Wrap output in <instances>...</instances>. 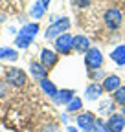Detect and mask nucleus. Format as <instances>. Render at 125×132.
Returning <instances> with one entry per match:
<instances>
[{
    "mask_svg": "<svg viewBox=\"0 0 125 132\" xmlns=\"http://www.w3.org/2000/svg\"><path fill=\"white\" fill-rule=\"evenodd\" d=\"M68 29H70V19H66V16H62V19H57V20H53L48 28H46V31H44V37L46 39H57V37H61L62 33H68Z\"/></svg>",
    "mask_w": 125,
    "mask_h": 132,
    "instance_id": "obj_1",
    "label": "nucleus"
},
{
    "mask_svg": "<svg viewBox=\"0 0 125 132\" xmlns=\"http://www.w3.org/2000/svg\"><path fill=\"white\" fill-rule=\"evenodd\" d=\"M4 81H6V85H11L15 88H22L26 85V73L24 70L20 68H15V66H11V68H7L4 72Z\"/></svg>",
    "mask_w": 125,
    "mask_h": 132,
    "instance_id": "obj_2",
    "label": "nucleus"
},
{
    "mask_svg": "<svg viewBox=\"0 0 125 132\" xmlns=\"http://www.w3.org/2000/svg\"><path fill=\"white\" fill-rule=\"evenodd\" d=\"M85 66L88 68V72L101 70V66H103V53L99 52L98 48H90L88 52L85 53Z\"/></svg>",
    "mask_w": 125,
    "mask_h": 132,
    "instance_id": "obj_3",
    "label": "nucleus"
},
{
    "mask_svg": "<svg viewBox=\"0 0 125 132\" xmlns=\"http://www.w3.org/2000/svg\"><path fill=\"white\" fill-rule=\"evenodd\" d=\"M103 20H105V26L108 29H118L123 22V15L118 7H111V9H107L105 15H103Z\"/></svg>",
    "mask_w": 125,
    "mask_h": 132,
    "instance_id": "obj_4",
    "label": "nucleus"
},
{
    "mask_svg": "<svg viewBox=\"0 0 125 132\" xmlns=\"http://www.w3.org/2000/svg\"><path fill=\"white\" fill-rule=\"evenodd\" d=\"M55 52L62 53V55H68L74 52V35L70 33H62L61 37L55 39Z\"/></svg>",
    "mask_w": 125,
    "mask_h": 132,
    "instance_id": "obj_5",
    "label": "nucleus"
},
{
    "mask_svg": "<svg viewBox=\"0 0 125 132\" xmlns=\"http://www.w3.org/2000/svg\"><path fill=\"white\" fill-rule=\"evenodd\" d=\"M75 123H77V128H79V130L90 132L94 123H96V116H94L92 112H81V114H77Z\"/></svg>",
    "mask_w": 125,
    "mask_h": 132,
    "instance_id": "obj_6",
    "label": "nucleus"
},
{
    "mask_svg": "<svg viewBox=\"0 0 125 132\" xmlns=\"http://www.w3.org/2000/svg\"><path fill=\"white\" fill-rule=\"evenodd\" d=\"M105 125H107L108 132H123L125 130V116L123 114H111Z\"/></svg>",
    "mask_w": 125,
    "mask_h": 132,
    "instance_id": "obj_7",
    "label": "nucleus"
},
{
    "mask_svg": "<svg viewBox=\"0 0 125 132\" xmlns=\"http://www.w3.org/2000/svg\"><path fill=\"white\" fill-rule=\"evenodd\" d=\"M57 61H59L57 52H53V50H50V48H42L41 50V64L44 66L46 70H52L53 66L57 64Z\"/></svg>",
    "mask_w": 125,
    "mask_h": 132,
    "instance_id": "obj_8",
    "label": "nucleus"
},
{
    "mask_svg": "<svg viewBox=\"0 0 125 132\" xmlns=\"http://www.w3.org/2000/svg\"><path fill=\"white\" fill-rule=\"evenodd\" d=\"M74 97H75V92H74L72 88H62V90H57L55 97H52V101L57 103V105H65V106H66Z\"/></svg>",
    "mask_w": 125,
    "mask_h": 132,
    "instance_id": "obj_9",
    "label": "nucleus"
},
{
    "mask_svg": "<svg viewBox=\"0 0 125 132\" xmlns=\"http://www.w3.org/2000/svg\"><path fill=\"white\" fill-rule=\"evenodd\" d=\"M120 86H121V79H120L118 75H107V77L103 79V82H101L103 92H108V94L116 92Z\"/></svg>",
    "mask_w": 125,
    "mask_h": 132,
    "instance_id": "obj_10",
    "label": "nucleus"
},
{
    "mask_svg": "<svg viewBox=\"0 0 125 132\" xmlns=\"http://www.w3.org/2000/svg\"><path fill=\"white\" fill-rule=\"evenodd\" d=\"M101 94H103V88H101L99 82H90L85 90V99L87 101H98L101 97Z\"/></svg>",
    "mask_w": 125,
    "mask_h": 132,
    "instance_id": "obj_11",
    "label": "nucleus"
},
{
    "mask_svg": "<svg viewBox=\"0 0 125 132\" xmlns=\"http://www.w3.org/2000/svg\"><path fill=\"white\" fill-rule=\"evenodd\" d=\"M29 73H31V77L37 79V81H42V79L48 77V70H46L41 62H37V61H33L29 64Z\"/></svg>",
    "mask_w": 125,
    "mask_h": 132,
    "instance_id": "obj_12",
    "label": "nucleus"
},
{
    "mask_svg": "<svg viewBox=\"0 0 125 132\" xmlns=\"http://www.w3.org/2000/svg\"><path fill=\"white\" fill-rule=\"evenodd\" d=\"M90 50V40L85 35H75L74 37V52L77 53H87Z\"/></svg>",
    "mask_w": 125,
    "mask_h": 132,
    "instance_id": "obj_13",
    "label": "nucleus"
},
{
    "mask_svg": "<svg viewBox=\"0 0 125 132\" xmlns=\"http://www.w3.org/2000/svg\"><path fill=\"white\" fill-rule=\"evenodd\" d=\"M111 59L118 66H123L125 64V44H121V46H118V48L112 50V52H111Z\"/></svg>",
    "mask_w": 125,
    "mask_h": 132,
    "instance_id": "obj_14",
    "label": "nucleus"
},
{
    "mask_svg": "<svg viewBox=\"0 0 125 132\" xmlns=\"http://www.w3.org/2000/svg\"><path fill=\"white\" fill-rule=\"evenodd\" d=\"M37 33H39V22H28V24H24V26L20 28L19 35H26V37H31V39H33Z\"/></svg>",
    "mask_w": 125,
    "mask_h": 132,
    "instance_id": "obj_15",
    "label": "nucleus"
},
{
    "mask_svg": "<svg viewBox=\"0 0 125 132\" xmlns=\"http://www.w3.org/2000/svg\"><path fill=\"white\" fill-rule=\"evenodd\" d=\"M39 85H41L42 92H44L46 95H48L50 99H52V97H55V94H57V86L53 85V82H52L48 77H46V79H42V81H39Z\"/></svg>",
    "mask_w": 125,
    "mask_h": 132,
    "instance_id": "obj_16",
    "label": "nucleus"
},
{
    "mask_svg": "<svg viewBox=\"0 0 125 132\" xmlns=\"http://www.w3.org/2000/svg\"><path fill=\"white\" fill-rule=\"evenodd\" d=\"M44 13H46V7L42 4V0H37V2L31 6V9H29V16H31V19H35V20L42 19Z\"/></svg>",
    "mask_w": 125,
    "mask_h": 132,
    "instance_id": "obj_17",
    "label": "nucleus"
},
{
    "mask_svg": "<svg viewBox=\"0 0 125 132\" xmlns=\"http://www.w3.org/2000/svg\"><path fill=\"white\" fill-rule=\"evenodd\" d=\"M65 108H66V114H74V112H77V110H83V99L75 95Z\"/></svg>",
    "mask_w": 125,
    "mask_h": 132,
    "instance_id": "obj_18",
    "label": "nucleus"
},
{
    "mask_svg": "<svg viewBox=\"0 0 125 132\" xmlns=\"http://www.w3.org/2000/svg\"><path fill=\"white\" fill-rule=\"evenodd\" d=\"M19 52H15L13 48H0V59L4 61H17Z\"/></svg>",
    "mask_w": 125,
    "mask_h": 132,
    "instance_id": "obj_19",
    "label": "nucleus"
},
{
    "mask_svg": "<svg viewBox=\"0 0 125 132\" xmlns=\"http://www.w3.org/2000/svg\"><path fill=\"white\" fill-rule=\"evenodd\" d=\"M112 101L120 106H125V86H120L116 92H112Z\"/></svg>",
    "mask_w": 125,
    "mask_h": 132,
    "instance_id": "obj_20",
    "label": "nucleus"
},
{
    "mask_svg": "<svg viewBox=\"0 0 125 132\" xmlns=\"http://www.w3.org/2000/svg\"><path fill=\"white\" fill-rule=\"evenodd\" d=\"M114 101H112V99H107V101H101L99 103V114H112V110H114Z\"/></svg>",
    "mask_w": 125,
    "mask_h": 132,
    "instance_id": "obj_21",
    "label": "nucleus"
},
{
    "mask_svg": "<svg viewBox=\"0 0 125 132\" xmlns=\"http://www.w3.org/2000/svg\"><path fill=\"white\" fill-rule=\"evenodd\" d=\"M31 37H26V35H17L15 37V46L17 48H20V50H24V48H28L29 44H31Z\"/></svg>",
    "mask_w": 125,
    "mask_h": 132,
    "instance_id": "obj_22",
    "label": "nucleus"
},
{
    "mask_svg": "<svg viewBox=\"0 0 125 132\" xmlns=\"http://www.w3.org/2000/svg\"><path fill=\"white\" fill-rule=\"evenodd\" d=\"M92 132H108V128H107L103 119H96V123H94V127H92Z\"/></svg>",
    "mask_w": 125,
    "mask_h": 132,
    "instance_id": "obj_23",
    "label": "nucleus"
},
{
    "mask_svg": "<svg viewBox=\"0 0 125 132\" xmlns=\"http://www.w3.org/2000/svg\"><path fill=\"white\" fill-rule=\"evenodd\" d=\"M41 132H59V127H57L55 123H46V125L41 128Z\"/></svg>",
    "mask_w": 125,
    "mask_h": 132,
    "instance_id": "obj_24",
    "label": "nucleus"
},
{
    "mask_svg": "<svg viewBox=\"0 0 125 132\" xmlns=\"http://www.w3.org/2000/svg\"><path fill=\"white\" fill-rule=\"evenodd\" d=\"M107 75L103 73V70H96V72H90V79H92V82L94 81H98V79H105Z\"/></svg>",
    "mask_w": 125,
    "mask_h": 132,
    "instance_id": "obj_25",
    "label": "nucleus"
},
{
    "mask_svg": "<svg viewBox=\"0 0 125 132\" xmlns=\"http://www.w3.org/2000/svg\"><path fill=\"white\" fill-rule=\"evenodd\" d=\"M90 2H92V0H74V6L79 7V9H85V7L90 6Z\"/></svg>",
    "mask_w": 125,
    "mask_h": 132,
    "instance_id": "obj_26",
    "label": "nucleus"
},
{
    "mask_svg": "<svg viewBox=\"0 0 125 132\" xmlns=\"http://www.w3.org/2000/svg\"><path fill=\"white\" fill-rule=\"evenodd\" d=\"M6 94H7V85H6V81L0 79V99H2Z\"/></svg>",
    "mask_w": 125,
    "mask_h": 132,
    "instance_id": "obj_27",
    "label": "nucleus"
},
{
    "mask_svg": "<svg viewBox=\"0 0 125 132\" xmlns=\"http://www.w3.org/2000/svg\"><path fill=\"white\" fill-rule=\"evenodd\" d=\"M61 119H62V123H66V121H68V114H62Z\"/></svg>",
    "mask_w": 125,
    "mask_h": 132,
    "instance_id": "obj_28",
    "label": "nucleus"
},
{
    "mask_svg": "<svg viewBox=\"0 0 125 132\" xmlns=\"http://www.w3.org/2000/svg\"><path fill=\"white\" fill-rule=\"evenodd\" d=\"M66 132H77V128H75V127H68Z\"/></svg>",
    "mask_w": 125,
    "mask_h": 132,
    "instance_id": "obj_29",
    "label": "nucleus"
},
{
    "mask_svg": "<svg viewBox=\"0 0 125 132\" xmlns=\"http://www.w3.org/2000/svg\"><path fill=\"white\" fill-rule=\"evenodd\" d=\"M50 2H52V0H42V4H44V7H48V6H50Z\"/></svg>",
    "mask_w": 125,
    "mask_h": 132,
    "instance_id": "obj_30",
    "label": "nucleus"
},
{
    "mask_svg": "<svg viewBox=\"0 0 125 132\" xmlns=\"http://www.w3.org/2000/svg\"><path fill=\"white\" fill-rule=\"evenodd\" d=\"M2 20H4V15H0V22H2Z\"/></svg>",
    "mask_w": 125,
    "mask_h": 132,
    "instance_id": "obj_31",
    "label": "nucleus"
},
{
    "mask_svg": "<svg viewBox=\"0 0 125 132\" xmlns=\"http://www.w3.org/2000/svg\"><path fill=\"white\" fill-rule=\"evenodd\" d=\"M121 114H123V116H125V106H123V110H121Z\"/></svg>",
    "mask_w": 125,
    "mask_h": 132,
    "instance_id": "obj_32",
    "label": "nucleus"
},
{
    "mask_svg": "<svg viewBox=\"0 0 125 132\" xmlns=\"http://www.w3.org/2000/svg\"><path fill=\"white\" fill-rule=\"evenodd\" d=\"M81 132H83V130H81Z\"/></svg>",
    "mask_w": 125,
    "mask_h": 132,
    "instance_id": "obj_33",
    "label": "nucleus"
}]
</instances>
